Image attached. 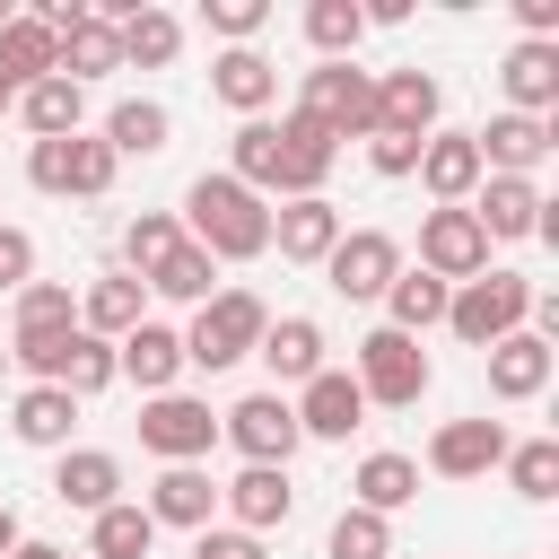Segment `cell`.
Segmentation results:
<instances>
[{
	"label": "cell",
	"mask_w": 559,
	"mask_h": 559,
	"mask_svg": "<svg viewBox=\"0 0 559 559\" xmlns=\"http://www.w3.org/2000/svg\"><path fill=\"white\" fill-rule=\"evenodd\" d=\"M323 175H332V140H323L306 114H288V122H245V131H236V183H245V192L271 183V192H288V201H314Z\"/></svg>",
	"instance_id": "1"
},
{
	"label": "cell",
	"mask_w": 559,
	"mask_h": 559,
	"mask_svg": "<svg viewBox=\"0 0 559 559\" xmlns=\"http://www.w3.org/2000/svg\"><path fill=\"white\" fill-rule=\"evenodd\" d=\"M183 210H192V245L218 262H245V253H262L271 245V210H262V192H245L236 175H201L192 192H183Z\"/></svg>",
	"instance_id": "2"
},
{
	"label": "cell",
	"mask_w": 559,
	"mask_h": 559,
	"mask_svg": "<svg viewBox=\"0 0 559 559\" xmlns=\"http://www.w3.org/2000/svg\"><path fill=\"white\" fill-rule=\"evenodd\" d=\"M533 314V288L515 271H489V280H463V297H445V323L472 341V349H498L507 332H524Z\"/></svg>",
	"instance_id": "3"
},
{
	"label": "cell",
	"mask_w": 559,
	"mask_h": 559,
	"mask_svg": "<svg viewBox=\"0 0 559 559\" xmlns=\"http://www.w3.org/2000/svg\"><path fill=\"white\" fill-rule=\"evenodd\" d=\"M262 323H271V314H262V297H253V288H218V297L201 306V323L183 332V358L218 376V367H236V358L262 341Z\"/></svg>",
	"instance_id": "4"
},
{
	"label": "cell",
	"mask_w": 559,
	"mask_h": 559,
	"mask_svg": "<svg viewBox=\"0 0 559 559\" xmlns=\"http://www.w3.org/2000/svg\"><path fill=\"white\" fill-rule=\"evenodd\" d=\"M323 140H349V131H376V79L349 70V61H323L306 70V105H297Z\"/></svg>",
	"instance_id": "5"
},
{
	"label": "cell",
	"mask_w": 559,
	"mask_h": 559,
	"mask_svg": "<svg viewBox=\"0 0 559 559\" xmlns=\"http://www.w3.org/2000/svg\"><path fill=\"white\" fill-rule=\"evenodd\" d=\"M358 393L367 402H393V411H411L419 393H428V349L411 341V332H367L358 341Z\"/></svg>",
	"instance_id": "6"
},
{
	"label": "cell",
	"mask_w": 559,
	"mask_h": 559,
	"mask_svg": "<svg viewBox=\"0 0 559 559\" xmlns=\"http://www.w3.org/2000/svg\"><path fill=\"white\" fill-rule=\"evenodd\" d=\"M419 271H428V280H480V271H489L480 218H472V210H428V227H419Z\"/></svg>",
	"instance_id": "7"
},
{
	"label": "cell",
	"mask_w": 559,
	"mask_h": 559,
	"mask_svg": "<svg viewBox=\"0 0 559 559\" xmlns=\"http://www.w3.org/2000/svg\"><path fill=\"white\" fill-rule=\"evenodd\" d=\"M210 437H218V419H210V402H192V393H157V402L140 411V445L166 454V463L210 454Z\"/></svg>",
	"instance_id": "8"
},
{
	"label": "cell",
	"mask_w": 559,
	"mask_h": 559,
	"mask_svg": "<svg viewBox=\"0 0 559 559\" xmlns=\"http://www.w3.org/2000/svg\"><path fill=\"white\" fill-rule=\"evenodd\" d=\"M26 175L44 183V192H105L114 183V148L105 140H35V157H26Z\"/></svg>",
	"instance_id": "9"
},
{
	"label": "cell",
	"mask_w": 559,
	"mask_h": 559,
	"mask_svg": "<svg viewBox=\"0 0 559 559\" xmlns=\"http://www.w3.org/2000/svg\"><path fill=\"white\" fill-rule=\"evenodd\" d=\"M323 271H332L341 297H384L393 271H402V245H393L384 227H358V236H341V245L323 253Z\"/></svg>",
	"instance_id": "10"
},
{
	"label": "cell",
	"mask_w": 559,
	"mask_h": 559,
	"mask_svg": "<svg viewBox=\"0 0 559 559\" xmlns=\"http://www.w3.org/2000/svg\"><path fill=\"white\" fill-rule=\"evenodd\" d=\"M218 428L245 445V463H280V472H288V454H297V411H288L280 393H253V402H236Z\"/></svg>",
	"instance_id": "11"
},
{
	"label": "cell",
	"mask_w": 559,
	"mask_h": 559,
	"mask_svg": "<svg viewBox=\"0 0 559 559\" xmlns=\"http://www.w3.org/2000/svg\"><path fill=\"white\" fill-rule=\"evenodd\" d=\"M445 210H463L472 192H480V148H472V131H437V140H419V166H411Z\"/></svg>",
	"instance_id": "12"
},
{
	"label": "cell",
	"mask_w": 559,
	"mask_h": 559,
	"mask_svg": "<svg viewBox=\"0 0 559 559\" xmlns=\"http://www.w3.org/2000/svg\"><path fill=\"white\" fill-rule=\"evenodd\" d=\"M489 463H507V428L498 419H445L437 445H428V472H445V480H480Z\"/></svg>",
	"instance_id": "13"
},
{
	"label": "cell",
	"mask_w": 559,
	"mask_h": 559,
	"mask_svg": "<svg viewBox=\"0 0 559 559\" xmlns=\"http://www.w3.org/2000/svg\"><path fill=\"white\" fill-rule=\"evenodd\" d=\"M297 411V437H349L358 419H367V393H358V376H306V402H288Z\"/></svg>",
	"instance_id": "14"
},
{
	"label": "cell",
	"mask_w": 559,
	"mask_h": 559,
	"mask_svg": "<svg viewBox=\"0 0 559 559\" xmlns=\"http://www.w3.org/2000/svg\"><path fill=\"white\" fill-rule=\"evenodd\" d=\"M175 367H183V332H166V323H131V332L114 341V376H131V384H148V393H166Z\"/></svg>",
	"instance_id": "15"
},
{
	"label": "cell",
	"mask_w": 559,
	"mask_h": 559,
	"mask_svg": "<svg viewBox=\"0 0 559 559\" xmlns=\"http://www.w3.org/2000/svg\"><path fill=\"white\" fill-rule=\"evenodd\" d=\"M472 148H480V175H489V166H498V175H524V166L550 157V122H533V114H498L489 131H472Z\"/></svg>",
	"instance_id": "16"
},
{
	"label": "cell",
	"mask_w": 559,
	"mask_h": 559,
	"mask_svg": "<svg viewBox=\"0 0 559 559\" xmlns=\"http://www.w3.org/2000/svg\"><path fill=\"white\" fill-rule=\"evenodd\" d=\"M542 192L524 183V175H480V201H472V218H480V236H533L542 227Z\"/></svg>",
	"instance_id": "17"
},
{
	"label": "cell",
	"mask_w": 559,
	"mask_h": 559,
	"mask_svg": "<svg viewBox=\"0 0 559 559\" xmlns=\"http://www.w3.org/2000/svg\"><path fill=\"white\" fill-rule=\"evenodd\" d=\"M550 384V341L542 332H507L498 349H489V393L498 402H533Z\"/></svg>",
	"instance_id": "18"
},
{
	"label": "cell",
	"mask_w": 559,
	"mask_h": 559,
	"mask_svg": "<svg viewBox=\"0 0 559 559\" xmlns=\"http://www.w3.org/2000/svg\"><path fill=\"white\" fill-rule=\"evenodd\" d=\"M52 70H61L52 26H44V17H9V26H0V87L17 96V87H35V79H52Z\"/></svg>",
	"instance_id": "19"
},
{
	"label": "cell",
	"mask_w": 559,
	"mask_h": 559,
	"mask_svg": "<svg viewBox=\"0 0 559 559\" xmlns=\"http://www.w3.org/2000/svg\"><path fill=\"white\" fill-rule=\"evenodd\" d=\"M428 122H437V79H428V70H393V79L376 87V131L428 140Z\"/></svg>",
	"instance_id": "20"
},
{
	"label": "cell",
	"mask_w": 559,
	"mask_h": 559,
	"mask_svg": "<svg viewBox=\"0 0 559 559\" xmlns=\"http://www.w3.org/2000/svg\"><path fill=\"white\" fill-rule=\"evenodd\" d=\"M262 367L280 376V384H306V376H323V332L306 323V314H280V323H262Z\"/></svg>",
	"instance_id": "21"
},
{
	"label": "cell",
	"mask_w": 559,
	"mask_h": 559,
	"mask_svg": "<svg viewBox=\"0 0 559 559\" xmlns=\"http://www.w3.org/2000/svg\"><path fill=\"white\" fill-rule=\"evenodd\" d=\"M227 507L245 515V533H271V524H288L297 489H288V472H280V463H245V472L227 480Z\"/></svg>",
	"instance_id": "22"
},
{
	"label": "cell",
	"mask_w": 559,
	"mask_h": 559,
	"mask_svg": "<svg viewBox=\"0 0 559 559\" xmlns=\"http://www.w3.org/2000/svg\"><path fill=\"white\" fill-rule=\"evenodd\" d=\"M52 44H61V79H70V87H87V79H105V70H122V35H114V26L96 17V9H87L79 26H61Z\"/></svg>",
	"instance_id": "23"
},
{
	"label": "cell",
	"mask_w": 559,
	"mask_h": 559,
	"mask_svg": "<svg viewBox=\"0 0 559 559\" xmlns=\"http://www.w3.org/2000/svg\"><path fill=\"white\" fill-rule=\"evenodd\" d=\"M271 236H280L288 262H323V253L341 245V210H332L323 192H314V201H288V210L271 218Z\"/></svg>",
	"instance_id": "24"
},
{
	"label": "cell",
	"mask_w": 559,
	"mask_h": 559,
	"mask_svg": "<svg viewBox=\"0 0 559 559\" xmlns=\"http://www.w3.org/2000/svg\"><path fill=\"white\" fill-rule=\"evenodd\" d=\"M114 489H122V463L96 454V445H87V454H61V472H52V498H61V507H87V515H105Z\"/></svg>",
	"instance_id": "25"
},
{
	"label": "cell",
	"mask_w": 559,
	"mask_h": 559,
	"mask_svg": "<svg viewBox=\"0 0 559 559\" xmlns=\"http://www.w3.org/2000/svg\"><path fill=\"white\" fill-rule=\"evenodd\" d=\"M210 507H218V489L192 463H166V480L148 489V524H210Z\"/></svg>",
	"instance_id": "26"
},
{
	"label": "cell",
	"mask_w": 559,
	"mask_h": 559,
	"mask_svg": "<svg viewBox=\"0 0 559 559\" xmlns=\"http://www.w3.org/2000/svg\"><path fill=\"white\" fill-rule=\"evenodd\" d=\"M507 96H515V114H550V96H559V52L550 44H515L507 52Z\"/></svg>",
	"instance_id": "27"
},
{
	"label": "cell",
	"mask_w": 559,
	"mask_h": 559,
	"mask_svg": "<svg viewBox=\"0 0 559 559\" xmlns=\"http://www.w3.org/2000/svg\"><path fill=\"white\" fill-rule=\"evenodd\" d=\"M210 87H218V96H227L236 114H253V122H262V105H271L280 70H271V61L253 52V44H236V52H218V79H210Z\"/></svg>",
	"instance_id": "28"
},
{
	"label": "cell",
	"mask_w": 559,
	"mask_h": 559,
	"mask_svg": "<svg viewBox=\"0 0 559 559\" xmlns=\"http://www.w3.org/2000/svg\"><path fill=\"white\" fill-rule=\"evenodd\" d=\"M17 114L44 131V140H70L79 131V114H87V87H70L61 70L52 79H35V87H17Z\"/></svg>",
	"instance_id": "29"
},
{
	"label": "cell",
	"mask_w": 559,
	"mask_h": 559,
	"mask_svg": "<svg viewBox=\"0 0 559 559\" xmlns=\"http://www.w3.org/2000/svg\"><path fill=\"white\" fill-rule=\"evenodd\" d=\"M70 419H79V402L61 384H26L9 428H17V445H70Z\"/></svg>",
	"instance_id": "30"
},
{
	"label": "cell",
	"mask_w": 559,
	"mask_h": 559,
	"mask_svg": "<svg viewBox=\"0 0 559 559\" xmlns=\"http://www.w3.org/2000/svg\"><path fill=\"white\" fill-rule=\"evenodd\" d=\"M445 280H428V271H393V288H384V306H393V332H428V323H445Z\"/></svg>",
	"instance_id": "31"
},
{
	"label": "cell",
	"mask_w": 559,
	"mask_h": 559,
	"mask_svg": "<svg viewBox=\"0 0 559 559\" xmlns=\"http://www.w3.org/2000/svg\"><path fill=\"white\" fill-rule=\"evenodd\" d=\"M419 498V463L411 454H367L358 463V507L367 515H393V507H411Z\"/></svg>",
	"instance_id": "32"
},
{
	"label": "cell",
	"mask_w": 559,
	"mask_h": 559,
	"mask_svg": "<svg viewBox=\"0 0 559 559\" xmlns=\"http://www.w3.org/2000/svg\"><path fill=\"white\" fill-rule=\"evenodd\" d=\"M166 105H148V96H131V105H114V122H105V148L114 157H157L166 148Z\"/></svg>",
	"instance_id": "33"
},
{
	"label": "cell",
	"mask_w": 559,
	"mask_h": 559,
	"mask_svg": "<svg viewBox=\"0 0 559 559\" xmlns=\"http://www.w3.org/2000/svg\"><path fill=\"white\" fill-rule=\"evenodd\" d=\"M140 288H157V297H192V306H210V297H218V262H210L201 245H175V253H166V262H157V271H148Z\"/></svg>",
	"instance_id": "34"
},
{
	"label": "cell",
	"mask_w": 559,
	"mask_h": 559,
	"mask_svg": "<svg viewBox=\"0 0 559 559\" xmlns=\"http://www.w3.org/2000/svg\"><path fill=\"white\" fill-rule=\"evenodd\" d=\"M79 314H87V332H96V341H122L131 323H148V314H140V280H96Z\"/></svg>",
	"instance_id": "35"
},
{
	"label": "cell",
	"mask_w": 559,
	"mask_h": 559,
	"mask_svg": "<svg viewBox=\"0 0 559 559\" xmlns=\"http://www.w3.org/2000/svg\"><path fill=\"white\" fill-rule=\"evenodd\" d=\"M70 402H87V393H105L114 384V349L96 341V332H70V349H61V376H52Z\"/></svg>",
	"instance_id": "36"
},
{
	"label": "cell",
	"mask_w": 559,
	"mask_h": 559,
	"mask_svg": "<svg viewBox=\"0 0 559 559\" xmlns=\"http://www.w3.org/2000/svg\"><path fill=\"white\" fill-rule=\"evenodd\" d=\"M148 542H157L148 507H122V498H114V507L96 515V550H87V559H148Z\"/></svg>",
	"instance_id": "37"
},
{
	"label": "cell",
	"mask_w": 559,
	"mask_h": 559,
	"mask_svg": "<svg viewBox=\"0 0 559 559\" xmlns=\"http://www.w3.org/2000/svg\"><path fill=\"white\" fill-rule=\"evenodd\" d=\"M367 35V17H358V0H314L306 9V44L323 52V61H349V44Z\"/></svg>",
	"instance_id": "38"
},
{
	"label": "cell",
	"mask_w": 559,
	"mask_h": 559,
	"mask_svg": "<svg viewBox=\"0 0 559 559\" xmlns=\"http://www.w3.org/2000/svg\"><path fill=\"white\" fill-rule=\"evenodd\" d=\"M114 35H122V61H148V70H157V61H175V44H183V26H175L166 9H131Z\"/></svg>",
	"instance_id": "39"
},
{
	"label": "cell",
	"mask_w": 559,
	"mask_h": 559,
	"mask_svg": "<svg viewBox=\"0 0 559 559\" xmlns=\"http://www.w3.org/2000/svg\"><path fill=\"white\" fill-rule=\"evenodd\" d=\"M17 332H79V306L61 280H26L17 288Z\"/></svg>",
	"instance_id": "40"
},
{
	"label": "cell",
	"mask_w": 559,
	"mask_h": 559,
	"mask_svg": "<svg viewBox=\"0 0 559 559\" xmlns=\"http://www.w3.org/2000/svg\"><path fill=\"white\" fill-rule=\"evenodd\" d=\"M507 480H515V498H559V437L507 445Z\"/></svg>",
	"instance_id": "41"
},
{
	"label": "cell",
	"mask_w": 559,
	"mask_h": 559,
	"mask_svg": "<svg viewBox=\"0 0 559 559\" xmlns=\"http://www.w3.org/2000/svg\"><path fill=\"white\" fill-rule=\"evenodd\" d=\"M175 245H183V236H175V218H157V210H148V218H131V227H122V262H131V280H148Z\"/></svg>",
	"instance_id": "42"
},
{
	"label": "cell",
	"mask_w": 559,
	"mask_h": 559,
	"mask_svg": "<svg viewBox=\"0 0 559 559\" xmlns=\"http://www.w3.org/2000/svg\"><path fill=\"white\" fill-rule=\"evenodd\" d=\"M393 550V533H384V515H367V507H349L341 524H332V559H384Z\"/></svg>",
	"instance_id": "43"
},
{
	"label": "cell",
	"mask_w": 559,
	"mask_h": 559,
	"mask_svg": "<svg viewBox=\"0 0 559 559\" xmlns=\"http://www.w3.org/2000/svg\"><path fill=\"white\" fill-rule=\"evenodd\" d=\"M367 157H376V175H411V166H419V140H402V131H367Z\"/></svg>",
	"instance_id": "44"
},
{
	"label": "cell",
	"mask_w": 559,
	"mask_h": 559,
	"mask_svg": "<svg viewBox=\"0 0 559 559\" xmlns=\"http://www.w3.org/2000/svg\"><path fill=\"white\" fill-rule=\"evenodd\" d=\"M262 17H271L262 0H210V26H218V35H236V44H245V35L262 26Z\"/></svg>",
	"instance_id": "45"
},
{
	"label": "cell",
	"mask_w": 559,
	"mask_h": 559,
	"mask_svg": "<svg viewBox=\"0 0 559 559\" xmlns=\"http://www.w3.org/2000/svg\"><path fill=\"white\" fill-rule=\"evenodd\" d=\"M26 271H35V245H26V227H0V288H26Z\"/></svg>",
	"instance_id": "46"
},
{
	"label": "cell",
	"mask_w": 559,
	"mask_h": 559,
	"mask_svg": "<svg viewBox=\"0 0 559 559\" xmlns=\"http://www.w3.org/2000/svg\"><path fill=\"white\" fill-rule=\"evenodd\" d=\"M192 559H262V542H253V533H201Z\"/></svg>",
	"instance_id": "47"
},
{
	"label": "cell",
	"mask_w": 559,
	"mask_h": 559,
	"mask_svg": "<svg viewBox=\"0 0 559 559\" xmlns=\"http://www.w3.org/2000/svg\"><path fill=\"white\" fill-rule=\"evenodd\" d=\"M515 17H524V26H533V44H542V35L559 26V0H515Z\"/></svg>",
	"instance_id": "48"
},
{
	"label": "cell",
	"mask_w": 559,
	"mask_h": 559,
	"mask_svg": "<svg viewBox=\"0 0 559 559\" xmlns=\"http://www.w3.org/2000/svg\"><path fill=\"white\" fill-rule=\"evenodd\" d=\"M9 559H70V550H52V542H17Z\"/></svg>",
	"instance_id": "49"
},
{
	"label": "cell",
	"mask_w": 559,
	"mask_h": 559,
	"mask_svg": "<svg viewBox=\"0 0 559 559\" xmlns=\"http://www.w3.org/2000/svg\"><path fill=\"white\" fill-rule=\"evenodd\" d=\"M17 550V507H0V559Z\"/></svg>",
	"instance_id": "50"
},
{
	"label": "cell",
	"mask_w": 559,
	"mask_h": 559,
	"mask_svg": "<svg viewBox=\"0 0 559 559\" xmlns=\"http://www.w3.org/2000/svg\"><path fill=\"white\" fill-rule=\"evenodd\" d=\"M0 26H9V0H0Z\"/></svg>",
	"instance_id": "51"
},
{
	"label": "cell",
	"mask_w": 559,
	"mask_h": 559,
	"mask_svg": "<svg viewBox=\"0 0 559 559\" xmlns=\"http://www.w3.org/2000/svg\"><path fill=\"white\" fill-rule=\"evenodd\" d=\"M0 376H9V349H0Z\"/></svg>",
	"instance_id": "52"
},
{
	"label": "cell",
	"mask_w": 559,
	"mask_h": 559,
	"mask_svg": "<svg viewBox=\"0 0 559 559\" xmlns=\"http://www.w3.org/2000/svg\"><path fill=\"white\" fill-rule=\"evenodd\" d=\"M0 114H9V87H0Z\"/></svg>",
	"instance_id": "53"
}]
</instances>
